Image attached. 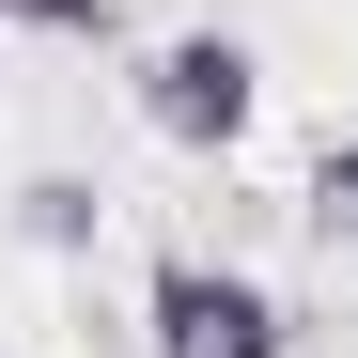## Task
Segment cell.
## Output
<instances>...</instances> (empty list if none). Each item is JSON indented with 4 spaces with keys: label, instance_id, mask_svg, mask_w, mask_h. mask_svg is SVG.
Wrapping results in <instances>:
<instances>
[{
    "label": "cell",
    "instance_id": "cell-1",
    "mask_svg": "<svg viewBox=\"0 0 358 358\" xmlns=\"http://www.w3.org/2000/svg\"><path fill=\"white\" fill-rule=\"evenodd\" d=\"M141 343H156V358H296V312H280L250 265H218V250H156Z\"/></svg>",
    "mask_w": 358,
    "mask_h": 358
},
{
    "label": "cell",
    "instance_id": "cell-2",
    "mask_svg": "<svg viewBox=\"0 0 358 358\" xmlns=\"http://www.w3.org/2000/svg\"><path fill=\"white\" fill-rule=\"evenodd\" d=\"M250 109H265L250 31H156V47H141V125H156L171 156H234Z\"/></svg>",
    "mask_w": 358,
    "mask_h": 358
},
{
    "label": "cell",
    "instance_id": "cell-3",
    "mask_svg": "<svg viewBox=\"0 0 358 358\" xmlns=\"http://www.w3.org/2000/svg\"><path fill=\"white\" fill-rule=\"evenodd\" d=\"M94 234H109V187H94V171H31V187H16V250L94 265Z\"/></svg>",
    "mask_w": 358,
    "mask_h": 358
},
{
    "label": "cell",
    "instance_id": "cell-4",
    "mask_svg": "<svg viewBox=\"0 0 358 358\" xmlns=\"http://www.w3.org/2000/svg\"><path fill=\"white\" fill-rule=\"evenodd\" d=\"M296 218H312L327 250H358V141H343V125L312 141V171H296Z\"/></svg>",
    "mask_w": 358,
    "mask_h": 358
},
{
    "label": "cell",
    "instance_id": "cell-5",
    "mask_svg": "<svg viewBox=\"0 0 358 358\" xmlns=\"http://www.w3.org/2000/svg\"><path fill=\"white\" fill-rule=\"evenodd\" d=\"M16 31H47V47H78V31H109V0H0Z\"/></svg>",
    "mask_w": 358,
    "mask_h": 358
}]
</instances>
